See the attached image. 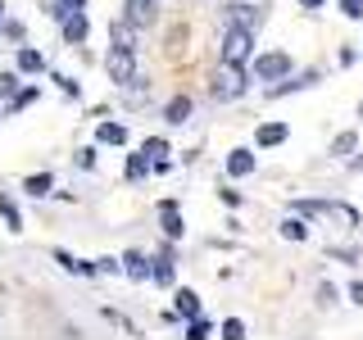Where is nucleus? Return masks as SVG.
Listing matches in <instances>:
<instances>
[{
    "label": "nucleus",
    "instance_id": "a878e982",
    "mask_svg": "<svg viewBox=\"0 0 363 340\" xmlns=\"http://www.w3.org/2000/svg\"><path fill=\"white\" fill-rule=\"evenodd\" d=\"M145 168H150V159H145V154H136V159H132V164H128V177H141V173H145Z\"/></svg>",
    "mask_w": 363,
    "mask_h": 340
},
{
    "label": "nucleus",
    "instance_id": "393cba45",
    "mask_svg": "<svg viewBox=\"0 0 363 340\" xmlns=\"http://www.w3.org/2000/svg\"><path fill=\"white\" fill-rule=\"evenodd\" d=\"M340 14H345V18H363V0H340Z\"/></svg>",
    "mask_w": 363,
    "mask_h": 340
},
{
    "label": "nucleus",
    "instance_id": "f8f14e48",
    "mask_svg": "<svg viewBox=\"0 0 363 340\" xmlns=\"http://www.w3.org/2000/svg\"><path fill=\"white\" fill-rule=\"evenodd\" d=\"M227 18H232L236 28H250V32H255V23H259V14L250 5H227Z\"/></svg>",
    "mask_w": 363,
    "mask_h": 340
},
{
    "label": "nucleus",
    "instance_id": "b1692460",
    "mask_svg": "<svg viewBox=\"0 0 363 340\" xmlns=\"http://www.w3.org/2000/svg\"><path fill=\"white\" fill-rule=\"evenodd\" d=\"M186 336H191V340H204V336H209V322H204V317H191Z\"/></svg>",
    "mask_w": 363,
    "mask_h": 340
},
{
    "label": "nucleus",
    "instance_id": "c756f323",
    "mask_svg": "<svg viewBox=\"0 0 363 340\" xmlns=\"http://www.w3.org/2000/svg\"><path fill=\"white\" fill-rule=\"evenodd\" d=\"M300 5H304V9H318V5H323V0H300Z\"/></svg>",
    "mask_w": 363,
    "mask_h": 340
},
{
    "label": "nucleus",
    "instance_id": "f3484780",
    "mask_svg": "<svg viewBox=\"0 0 363 340\" xmlns=\"http://www.w3.org/2000/svg\"><path fill=\"white\" fill-rule=\"evenodd\" d=\"M141 154L150 159V164H164V154H168V141H155V136H150V141L141 145Z\"/></svg>",
    "mask_w": 363,
    "mask_h": 340
},
{
    "label": "nucleus",
    "instance_id": "39448f33",
    "mask_svg": "<svg viewBox=\"0 0 363 340\" xmlns=\"http://www.w3.org/2000/svg\"><path fill=\"white\" fill-rule=\"evenodd\" d=\"M132 23V28H150L155 23V0H128V14H123Z\"/></svg>",
    "mask_w": 363,
    "mask_h": 340
},
{
    "label": "nucleus",
    "instance_id": "dca6fc26",
    "mask_svg": "<svg viewBox=\"0 0 363 340\" xmlns=\"http://www.w3.org/2000/svg\"><path fill=\"white\" fill-rule=\"evenodd\" d=\"M186 113H191V100H186V96H177L173 105L164 109V118H168V123H186Z\"/></svg>",
    "mask_w": 363,
    "mask_h": 340
},
{
    "label": "nucleus",
    "instance_id": "aec40b11",
    "mask_svg": "<svg viewBox=\"0 0 363 340\" xmlns=\"http://www.w3.org/2000/svg\"><path fill=\"white\" fill-rule=\"evenodd\" d=\"M223 336L227 340H245V322H241V317H227V322H223Z\"/></svg>",
    "mask_w": 363,
    "mask_h": 340
},
{
    "label": "nucleus",
    "instance_id": "7ed1b4c3",
    "mask_svg": "<svg viewBox=\"0 0 363 340\" xmlns=\"http://www.w3.org/2000/svg\"><path fill=\"white\" fill-rule=\"evenodd\" d=\"M213 91H218V100H236V96H241V91H245V73H241V64H227Z\"/></svg>",
    "mask_w": 363,
    "mask_h": 340
},
{
    "label": "nucleus",
    "instance_id": "ddd939ff",
    "mask_svg": "<svg viewBox=\"0 0 363 340\" xmlns=\"http://www.w3.org/2000/svg\"><path fill=\"white\" fill-rule=\"evenodd\" d=\"M177 313L186 317V322H191V317H200V295L196 290H177Z\"/></svg>",
    "mask_w": 363,
    "mask_h": 340
},
{
    "label": "nucleus",
    "instance_id": "cd10ccee",
    "mask_svg": "<svg viewBox=\"0 0 363 340\" xmlns=\"http://www.w3.org/2000/svg\"><path fill=\"white\" fill-rule=\"evenodd\" d=\"M77 168H96V150H77Z\"/></svg>",
    "mask_w": 363,
    "mask_h": 340
},
{
    "label": "nucleus",
    "instance_id": "0eeeda50",
    "mask_svg": "<svg viewBox=\"0 0 363 340\" xmlns=\"http://www.w3.org/2000/svg\"><path fill=\"white\" fill-rule=\"evenodd\" d=\"M255 173V154L250 150H232L227 154V177H250Z\"/></svg>",
    "mask_w": 363,
    "mask_h": 340
},
{
    "label": "nucleus",
    "instance_id": "f03ea898",
    "mask_svg": "<svg viewBox=\"0 0 363 340\" xmlns=\"http://www.w3.org/2000/svg\"><path fill=\"white\" fill-rule=\"evenodd\" d=\"M286 73H291V55H281V50L259 55V60H255V77H259V82H277V77H286Z\"/></svg>",
    "mask_w": 363,
    "mask_h": 340
},
{
    "label": "nucleus",
    "instance_id": "a211bd4d",
    "mask_svg": "<svg viewBox=\"0 0 363 340\" xmlns=\"http://www.w3.org/2000/svg\"><path fill=\"white\" fill-rule=\"evenodd\" d=\"M0 218H5V227H9V232H18V227H23V218H18V209H14V204H9L5 196H0Z\"/></svg>",
    "mask_w": 363,
    "mask_h": 340
},
{
    "label": "nucleus",
    "instance_id": "6ab92c4d",
    "mask_svg": "<svg viewBox=\"0 0 363 340\" xmlns=\"http://www.w3.org/2000/svg\"><path fill=\"white\" fill-rule=\"evenodd\" d=\"M23 191H28V196H50V173H45V177H28Z\"/></svg>",
    "mask_w": 363,
    "mask_h": 340
},
{
    "label": "nucleus",
    "instance_id": "4468645a",
    "mask_svg": "<svg viewBox=\"0 0 363 340\" xmlns=\"http://www.w3.org/2000/svg\"><path fill=\"white\" fill-rule=\"evenodd\" d=\"M281 236H286V241H304V236H309V222H304V213H300V218H286V222H281Z\"/></svg>",
    "mask_w": 363,
    "mask_h": 340
},
{
    "label": "nucleus",
    "instance_id": "1a4fd4ad",
    "mask_svg": "<svg viewBox=\"0 0 363 340\" xmlns=\"http://www.w3.org/2000/svg\"><path fill=\"white\" fill-rule=\"evenodd\" d=\"M255 141L259 145H281L286 141V123H264V128L255 132Z\"/></svg>",
    "mask_w": 363,
    "mask_h": 340
},
{
    "label": "nucleus",
    "instance_id": "bb28decb",
    "mask_svg": "<svg viewBox=\"0 0 363 340\" xmlns=\"http://www.w3.org/2000/svg\"><path fill=\"white\" fill-rule=\"evenodd\" d=\"M14 86H18L14 73H0V96H14Z\"/></svg>",
    "mask_w": 363,
    "mask_h": 340
},
{
    "label": "nucleus",
    "instance_id": "7c9ffc66",
    "mask_svg": "<svg viewBox=\"0 0 363 340\" xmlns=\"http://www.w3.org/2000/svg\"><path fill=\"white\" fill-rule=\"evenodd\" d=\"M0 14H5V5H0Z\"/></svg>",
    "mask_w": 363,
    "mask_h": 340
},
{
    "label": "nucleus",
    "instance_id": "c85d7f7f",
    "mask_svg": "<svg viewBox=\"0 0 363 340\" xmlns=\"http://www.w3.org/2000/svg\"><path fill=\"white\" fill-rule=\"evenodd\" d=\"M350 300H354V304H363V281H350Z\"/></svg>",
    "mask_w": 363,
    "mask_h": 340
},
{
    "label": "nucleus",
    "instance_id": "5701e85b",
    "mask_svg": "<svg viewBox=\"0 0 363 340\" xmlns=\"http://www.w3.org/2000/svg\"><path fill=\"white\" fill-rule=\"evenodd\" d=\"M350 150H354V132H340L336 145H332V154H350Z\"/></svg>",
    "mask_w": 363,
    "mask_h": 340
},
{
    "label": "nucleus",
    "instance_id": "9b49d317",
    "mask_svg": "<svg viewBox=\"0 0 363 340\" xmlns=\"http://www.w3.org/2000/svg\"><path fill=\"white\" fill-rule=\"evenodd\" d=\"M96 141H105V145H123V141H128V128H123V123H100V128H96Z\"/></svg>",
    "mask_w": 363,
    "mask_h": 340
},
{
    "label": "nucleus",
    "instance_id": "6e6552de",
    "mask_svg": "<svg viewBox=\"0 0 363 340\" xmlns=\"http://www.w3.org/2000/svg\"><path fill=\"white\" fill-rule=\"evenodd\" d=\"M159 222H164V232H168V236H182V213H177V204H173V200L159 204Z\"/></svg>",
    "mask_w": 363,
    "mask_h": 340
},
{
    "label": "nucleus",
    "instance_id": "423d86ee",
    "mask_svg": "<svg viewBox=\"0 0 363 340\" xmlns=\"http://www.w3.org/2000/svg\"><path fill=\"white\" fill-rule=\"evenodd\" d=\"M86 32H91V23H86V14H82V9H77V14H68V18H64V41H68V45L86 41Z\"/></svg>",
    "mask_w": 363,
    "mask_h": 340
},
{
    "label": "nucleus",
    "instance_id": "f257e3e1",
    "mask_svg": "<svg viewBox=\"0 0 363 340\" xmlns=\"http://www.w3.org/2000/svg\"><path fill=\"white\" fill-rule=\"evenodd\" d=\"M250 41H255V32H250V28H236V23H232V28H227V37H223V60H227V64H241L245 55H250Z\"/></svg>",
    "mask_w": 363,
    "mask_h": 340
},
{
    "label": "nucleus",
    "instance_id": "20e7f679",
    "mask_svg": "<svg viewBox=\"0 0 363 340\" xmlns=\"http://www.w3.org/2000/svg\"><path fill=\"white\" fill-rule=\"evenodd\" d=\"M109 77H113V82H132V77H136L132 50H123V45H113V55H109Z\"/></svg>",
    "mask_w": 363,
    "mask_h": 340
},
{
    "label": "nucleus",
    "instance_id": "2eb2a0df",
    "mask_svg": "<svg viewBox=\"0 0 363 340\" xmlns=\"http://www.w3.org/2000/svg\"><path fill=\"white\" fill-rule=\"evenodd\" d=\"M123 268H128V277H136V281L150 277V268H145V259H141V254H123Z\"/></svg>",
    "mask_w": 363,
    "mask_h": 340
},
{
    "label": "nucleus",
    "instance_id": "412c9836",
    "mask_svg": "<svg viewBox=\"0 0 363 340\" xmlns=\"http://www.w3.org/2000/svg\"><path fill=\"white\" fill-rule=\"evenodd\" d=\"M82 5H86V0H60V5H55L50 14H55V18H68V14H77Z\"/></svg>",
    "mask_w": 363,
    "mask_h": 340
},
{
    "label": "nucleus",
    "instance_id": "9d476101",
    "mask_svg": "<svg viewBox=\"0 0 363 340\" xmlns=\"http://www.w3.org/2000/svg\"><path fill=\"white\" fill-rule=\"evenodd\" d=\"M41 68H45V55L32 50V45H23L18 50V73H41Z\"/></svg>",
    "mask_w": 363,
    "mask_h": 340
},
{
    "label": "nucleus",
    "instance_id": "4be33fe9",
    "mask_svg": "<svg viewBox=\"0 0 363 340\" xmlns=\"http://www.w3.org/2000/svg\"><path fill=\"white\" fill-rule=\"evenodd\" d=\"M150 277L159 281V286H173V264H168V259H164V264H159V268H150Z\"/></svg>",
    "mask_w": 363,
    "mask_h": 340
}]
</instances>
